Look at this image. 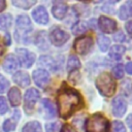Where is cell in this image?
I'll list each match as a JSON object with an SVG mask.
<instances>
[{
	"instance_id": "6da1fadb",
	"label": "cell",
	"mask_w": 132,
	"mask_h": 132,
	"mask_svg": "<svg viewBox=\"0 0 132 132\" xmlns=\"http://www.w3.org/2000/svg\"><path fill=\"white\" fill-rule=\"evenodd\" d=\"M58 104L61 117L67 119L82 105V99L78 92L64 87L58 93Z\"/></svg>"
},
{
	"instance_id": "7a4b0ae2",
	"label": "cell",
	"mask_w": 132,
	"mask_h": 132,
	"mask_svg": "<svg viewBox=\"0 0 132 132\" xmlns=\"http://www.w3.org/2000/svg\"><path fill=\"white\" fill-rule=\"evenodd\" d=\"M96 87L101 95L105 97H110L116 91L117 84L109 73L104 72L99 74V76L96 78Z\"/></svg>"
},
{
	"instance_id": "3957f363",
	"label": "cell",
	"mask_w": 132,
	"mask_h": 132,
	"mask_svg": "<svg viewBox=\"0 0 132 132\" xmlns=\"http://www.w3.org/2000/svg\"><path fill=\"white\" fill-rule=\"evenodd\" d=\"M109 129V123L106 118L100 113L92 114L88 118L86 123L87 132H107Z\"/></svg>"
},
{
	"instance_id": "277c9868",
	"label": "cell",
	"mask_w": 132,
	"mask_h": 132,
	"mask_svg": "<svg viewBox=\"0 0 132 132\" xmlns=\"http://www.w3.org/2000/svg\"><path fill=\"white\" fill-rule=\"evenodd\" d=\"M31 30H32V24H31L29 16H27L25 14L20 15L16 19V27H15V34H14L16 40H21V41L25 42V40H26L28 34L31 32Z\"/></svg>"
},
{
	"instance_id": "5b68a950",
	"label": "cell",
	"mask_w": 132,
	"mask_h": 132,
	"mask_svg": "<svg viewBox=\"0 0 132 132\" xmlns=\"http://www.w3.org/2000/svg\"><path fill=\"white\" fill-rule=\"evenodd\" d=\"M50 39H51V41L54 45L60 46V45L64 44L69 39V34L67 32H65L64 30H62L61 28L55 27L51 30Z\"/></svg>"
},
{
	"instance_id": "8992f818",
	"label": "cell",
	"mask_w": 132,
	"mask_h": 132,
	"mask_svg": "<svg viewBox=\"0 0 132 132\" xmlns=\"http://www.w3.org/2000/svg\"><path fill=\"white\" fill-rule=\"evenodd\" d=\"M93 45V39L90 36H84L79 37L74 42V50L79 55H86L90 52L91 47Z\"/></svg>"
},
{
	"instance_id": "52a82bcc",
	"label": "cell",
	"mask_w": 132,
	"mask_h": 132,
	"mask_svg": "<svg viewBox=\"0 0 132 132\" xmlns=\"http://www.w3.org/2000/svg\"><path fill=\"white\" fill-rule=\"evenodd\" d=\"M39 97H40V93L34 88H31L26 92V94H25V109L27 112H30L33 109V107H34L35 103L37 102V100L39 99Z\"/></svg>"
},
{
	"instance_id": "ba28073f",
	"label": "cell",
	"mask_w": 132,
	"mask_h": 132,
	"mask_svg": "<svg viewBox=\"0 0 132 132\" xmlns=\"http://www.w3.org/2000/svg\"><path fill=\"white\" fill-rule=\"evenodd\" d=\"M16 55L19 57V60H20V63L26 67V68H29L32 66V64L34 63L35 61V55L28 51V50H25V48H18L16 50Z\"/></svg>"
},
{
	"instance_id": "9c48e42d",
	"label": "cell",
	"mask_w": 132,
	"mask_h": 132,
	"mask_svg": "<svg viewBox=\"0 0 132 132\" xmlns=\"http://www.w3.org/2000/svg\"><path fill=\"white\" fill-rule=\"evenodd\" d=\"M33 79L39 88H45L50 82V74L44 69H37L33 72Z\"/></svg>"
},
{
	"instance_id": "30bf717a",
	"label": "cell",
	"mask_w": 132,
	"mask_h": 132,
	"mask_svg": "<svg viewBox=\"0 0 132 132\" xmlns=\"http://www.w3.org/2000/svg\"><path fill=\"white\" fill-rule=\"evenodd\" d=\"M112 113L116 117H123L127 110V102L122 97H117L111 102Z\"/></svg>"
},
{
	"instance_id": "8fae6325",
	"label": "cell",
	"mask_w": 132,
	"mask_h": 132,
	"mask_svg": "<svg viewBox=\"0 0 132 132\" xmlns=\"http://www.w3.org/2000/svg\"><path fill=\"white\" fill-rule=\"evenodd\" d=\"M98 25L100 30L103 33H112L117 29V23L112 19L107 16H100L98 21Z\"/></svg>"
},
{
	"instance_id": "7c38bea8",
	"label": "cell",
	"mask_w": 132,
	"mask_h": 132,
	"mask_svg": "<svg viewBox=\"0 0 132 132\" xmlns=\"http://www.w3.org/2000/svg\"><path fill=\"white\" fill-rule=\"evenodd\" d=\"M32 16L34 21L40 25H45L48 23V13L43 6L36 7L32 12Z\"/></svg>"
},
{
	"instance_id": "4fadbf2b",
	"label": "cell",
	"mask_w": 132,
	"mask_h": 132,
	"mask_svg": "<svg viewBox=\"0 0 132 132\" xmlns=\"http://www.w3.org/2000/svg\"><path fill=\"white\" fill-rule=\"evenodd\" d=\"M19 67H20V62L13 55H8L5 58V60L3 62V69L6 72L12 73V72L16 71Z\"/></svg>"
},
{
	"instance_id": "5bb4252c",
	"label": "cell",
	"mask_w": 132,
	"mask_h": 132,
	"mask_svg": "<svg viewBox=\"0 0 132 132\" xmlns=\"http://www.w3.org/2000/svg\"><path fill=\"white\" fill-rule=\"evenodd\" d=\"M67 9H68V6H67L66 3L61 2V1H58V2H55L54 3L53 8H52V12H53L54 16L57 20H62L65 16V14H66Z\"/></svg>"
},
{
	"instance_id": "9a60e30c",
	"label": "cell",
	"mask_w": 132,
	"mask_h": 132,
	"mask_svg": "<svg viewBox=\"0 0 132 132\" xmlns=\"http://www.w3.org/2000/svg\"><path fill=\"white\" fill-rule=\"evenodd\" d=\"M12 80L19 85L20 87L22 88H26L30 85V77H29V74L25 71H18L13 74L12 76Z\"/></svg>"
},
{
	"instance_id": "2e32d148",
	"label": "cell",
	"mask_w": 132,
	"mask_h": 132,
	"mask_svg": "<svg viewBox=\"0 0 132 132\" xmlns=\"http://www.w3.org/2000/svg\"><path fill=\"white\" fill-rule=\"evenodd\" d=\"M41 106H42V114L45 119H52L56 116L57 111L55 105L48 99H43L41 101Z\"/></svg>"
},
{
	"instance_id": "e0dca14e",
	"label": "cell",
	"mask_w": 132,
	"mask_h": 132,
	"mask_svg": "<svg viewBox=\"0 0 132 132\" xmlns=\"http://www.w3.org/2000/svg\"><path fill=\"white\" fill-rule=\"evenodd\" d=\"M119 16L121 20H127L132 16V1H127L120 7Z\"/></svg>"
},
{
	"instance_id": "ac0fdd59",
	"label": "cell",
	"mask_w": 132,
	"mask_h": 132,
	"mask_svg": "<svg viewBox=\"0 0 132 132\" xmlns=\"http://www.w3.org/2000/svg\"><path fill=\"white\" fill-rule=\"evenodd\" d=\"M8 98H9V101H10L12 106L20 105L21 104V99H22V95H21L20 90L15 87L11 88L8 92Z\"/></svg>"
},
{
	"instance_id": "d6986e66",
	"label": "cell",
	"mask_w": 132,
	"mask_h": 132,
	"mask_svg": "<svg viewBox=\"0 0 132 132\" xmlns=\"http://www.w3.org/2000/svg\"><path fill=\"white\" fill-rule=\"evenodd\" d=\"M13 117L11 118V119H8V120H6L4 123H3V131L4 132H10V131H12V130H14L15 129V126H16V121L19 120V114H20V112L18 111V110H15L14 112H13Z\"/></svg>"
},
{
	"instance_id": "ffe728a7",
	"label": "cell",
	"mask_w": 132,
	"mask_h": 132,
	"mask_svg": "<svg viewBox=\"0 0 132 132\" xmlns=\"http://www.w3.org/2000/svg\"><path fill=\"white\" fill-rule=\"evenodd\" d=\"M126 52V47L121 45V44H116V45H112L109 50V57H111L112 59H116V60H119L121 59V57L125 54Z\"/></svg>"
},
{
	"instance_id": "44dd1931",
	"label": "cell",
	"mask_w": 132,
	"mask_h": 132,
	"mask_svg": "<svg viewBox=\"0 0 132 132\" xmlns=\"http://www.w3.org/2000/svg\"><path fill=\"white\" fill-rule=\"evenodd\" d=\"M12 23V18L9 13L1 14L0 15V30L2 31H7Z\"/></svg>"
},
{
	"instance_id": "7402d4cb",
	"label": "cell",
	"mask_w": 132,
	"mask_h": 132,
	"mask_svg": "<svg viewBox=\"0 0 132 132\" xmlns=\"http://www.w3.org/2000/svg\"><path fill=\"white\" fill-rule=\"evenodd\" d=\"M22 132H42V130H41L40 124L38 122H36V121H33V122L27 123L23 127Z\"/></svg>"
},
{
	"instance_id": "603a6c76",
	"label": "cell",
	"mask_w": 132,
	"mask_h": 132,
	"mask_svg": "<svg viewBox=\"0 0 132 132\" xmlns=\"http://www.w3.org/2000/svg\"><path fill=\"white\" fill-rule=\"evenodd\" d=\"M39 64L46 66L51 70H56V67H58L56 62H55V60L52 57H48V56H42L39 59Z\"/></svg>"
},
{
	"instance_id": "cb8c5ba5",
	"label": "cell",
	"mask_w": 132,
	"mask_h": 132,
	"mask_svg": "<svg viewBox=\"0 0 132 132\" xmlns=\"http://www.w3.org/2000/svg\"><path fill=\"white\" fill-rule=\"evenodd\" d=\"M80 67V62L78 60V58L76 56H70L69 59H68V62H67V70L69 72L73 71L74 69H77Z\"/></svg>"
},
{
	"instance_id": "d4e9b609",
	"label": "cell",
	"mask_w": 132,
	"mask_h": 132,
	"mask_svg": "<svg viewBox=\"0 0 132 132\" xmlns=\"http://www.w3.org/2000/svg\"><path fill=\"white\" fill-rule=\"evenodd\" d=\"M36 1H30V0H18V1H12V5L19 7V8H23V9H28L31 6L35 5Z\"/></svg>"
},
{
	"instance_id": "484cf974",
	"label": "cell",
	"mask_w": 132,
	"mask_h": 132,
	"mask_svg": "<svg viewBox=\"0 0 132 132\" xmlns=\"http://www.w3.org/2000/svg\"><path fill=\"white\" fill-rule=\"evenodd\" d=\"M97 42H98V45H99V48L100 51L102 52H106L109 47V38H107L106 36L104 35H99L98 36V39H97Z\"/></svg>"
},
{
	"instance_id": "4316f807",
	"label": "cell",
	"mask_w": 132,
	"mask_h": 132,
	"mask_svg": "<svg viewBox=\"0 0 132 132\" xmlns=\"http://www.w3.org/2000/svg\"><path fill=\"white\" fill-rule=\"evenodd\" d=\"M88 28V24L85 21H79L72 27V33L73 34H81L84 33Z\"/></svg>"
},
{
	"instance_id": "83f0119b",
	"label": "cell",
	"mask_w": 132,
	"mask_h": 132,
	"mask_svg": "<svg viewBox=\"0 0 132 132\" xmlns=\"http://www.w3.org/2000/svg\"><path fill=\"white\" fill-rule=\"evenodd\" d=\"M112 75L116 77V78H122L123 75H124V68H123V65L122 64H118L116 65L113 68H112Z\"/></svg>"
},
{
	"instance_id": "f1b7e54d",
	"label": "cell",
	"mask_w": 132,
	"mask_h": 132,
	"mask_svg": "<svg viewBox=\"0 0 132 132\" xmlns=\"http://www.w3.org/2000/svg\"><path fill=\"white\" fill-rule=\"evenodd\" d=\"M45 132H59L61 126H60V123L59 122H56V123H48V124H45Z\"/></svg>"
},
{
	"instance_id": "f546056e",
	"label": "cell",
	"mask_w": 132,
	"mask_h": 132,
	"mask_svg": "<svg viewBox=\"0 0 132 132\" xmlns=\"http://www.w3.org/2000/svg\"><path fill=\"white\" fill-rule=\"evenodd\" d=\"M112 131L113 132H126V128L122 122L114 121L112 123Z\"/></svg>"
},
{
	"instance_id": "4dcf8cb0",
	"label": "cell",
	"mask_w": 132,
	"mask_h": 132,
	"mask_svg": "<svg viewBox=\"0 0 132 132\" xmlns=\"http://www.w3.org/2000/svg\"><path fill=\"white\" fill-rule=\"evenodd\" d=\"M8 87H9L8 80H7L3 75L0 74V94H1V93H4V92L8 89Z\"/></svg>"
},
{
	"instance_id": "1f68e13d",
	"label": "cell",
	"mask_w": 132,
	"mask_h": 132,
	"mask_svg": "<svg viewBox=\"0 0 132 132\" xmlns=\"http://www.w3.org/2000/svg\"><path fill=\"white\" fill-rule=\"evenodd\" d=\"M7 110H8V106H7V102H6L5 98L0 97V113L4 114Z\"/></svg>"
},
{
	"instance_id": "d6a6232c",
	"label": "cell",
	"mask_w": 132,
	"mask_h": 132,
	"mask_svg": "<svg viewBox=\"0 0 132 132\" xmlns=\"http://www.w3.org/2000/svg\"><path fill=\"white\" fill-rule=\"evenodd\" d=\"M61 132H76V130H74L70 125H68V124H65L63 127H62V129H61Z\"/></svg>"
},
{
	"instance_id": "836d02e7",
	"label": "cell",
	"mask_w": 132,
	"mask_h": 132,
	"mask_svg": "<svg viewBox=\"0 0 132 132\" xmlns=\"http://www.w3.org/2000/svg\"><path fill=\"white\" fill-rule=\"evenodd\" d=\"M113 39H114L116 41H124V39H125V36H124V34H123L122 32H118L117 34H114V36H113Z\"/></svg>"
},
{
	"instance_id": "e575fe53",
	"label": "cell",
	"mask_w": 132,
	"mask_h": 132,
	"mask_svg": "<svg viewBox=\"0 0 132 132\" xmlns=\"http://www.w3.org/2000/svg\"><path fill=\"white\" fill-rule=\"evenodd\" d=\"M125 28H126L127 32H128L129 34H131V35H132V20H131V21H129V22L126 24Z\"/></svg>"
},
{
	"instance_id": "d590c367",
	"label": "cell",
	"mask_w": 132,
	"mask_h": 132,
	"mask_svg": "<svg viewBox=\"0 0 132 132\" xmlns=\"http://www.w3.org/2000/svg\"><path fill=\"white\" fill-rule=\"evenodd\" d=\"M126 122H127V124H128V126H129V128H130V130L132 132V114L128 116V118L126 119Z\"/></svg>"
},
{
	"instance_id": "8d00e7d4",
	"label": "cell",
	"mask_w": 132,
	"mask_h": 132,
	"mask_svg": "<svg viewBox=\"0 0 132 132\" xmlns=\"http://www.w3.org/2000/svg\"><path fill=\"white\" fill-rule=\"evenodd\" d=\"M126 71L129 74H132V62H128L126 64Z\"/></svg>"
},
{
	"instance_id": "74e56055",
	"label": "cell",
	"mask_w": 132,
	"mask_h": 132,
	"mask_svg": "<svg viewBox=\"0 0 132 132\" xmlns=\"http://www.w3.org/2000/svg\"><path fill=\"white\" fill-rule=\"evenodd\" d=\"M5 7H6V2L4 0H0V12L2 10H4Z\"/></svg>"
},
{
	"instance_id": "f35d334b",
	"label": "cell",
	"mask_w": 132,
	"mask_h": 132,
	"mask_svg": "<svg viewBox=\"0 0 132 132\" xmlns=\"http://www.w3.org/2000/svg\"><path fill=\"white\" fill-rule=\"evenodd\" d=\"M4 51H5V50H4L3 45H2L1 43H0V57H1V56H2L3 54H4Z\"/></svg>"
},
{
	"instance_id": "ab89813d",
	"label": "cell",
	"mask_w": 132,
	"mask_h": 132,
	"mask_svg": "<svg viewBox=\"0 0 132 132\" xmlns=\"http://www.w3.org/2000/svg\"><path fill=\"white\" fill-rule=\"evenodd\" d=\"M10 43V39H9V35L8 34H6V44L8 45Z\"/></svg>"
}]
</instances>
